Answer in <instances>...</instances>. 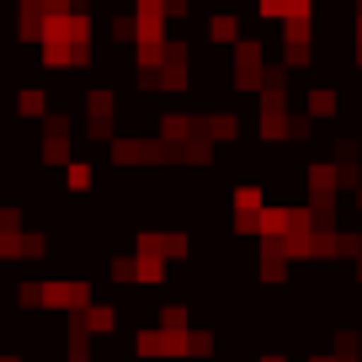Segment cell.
<instances>
[{"instance_id": "1", "label": "cell", "mask_w": 362, "mask_h": 362, "mask_svg": "<svg viewBox=\"0 0 362 362\" xmlns=\"http://www.w3.org/2000/svg\"><path fill=\"white\" fill-rule=\"evenodd\" d=\"M267 48L256 43V37H240L235 43V75H229V86L235 90H261L267 86Z\"/></svg>"}, {"instance_id": "4", "label": "cell", "mask_w": 362, "mask_h": 362, "mask_svg": "<svg viewBox=\"0 0 362 362\" xmlns=\"http://www.w3.org/2000/svg\"><path fill=\"white\" fill-rule=\"evenodd\" d=\"M208 43L235 48V43H240V16H235V11H214V16H208Z\"/></svg>"}, {"instance_id": "6", "label": "cell", "mask_w": 362, "mask_h": 362, "mask_svg": "<svg viewBox=\"0 0 362 362\" xmlns=\"http://www.w3.org/2000/svg\"><path fill=\"white\" fill-rule=\"evenodd\" d=\"M309 117H336V90H309Z\"/></svg>"}, {"instance_id": "3", "label": "cell", "mask_w": 362, "mask_h": 362, "mask_svg": "<svg viewBox=\"0 0 362 362\" xmlns=\"http://www.w3.org/2000/svg\"><path fill=\"white\" fill-rule=\"evenodd\" d=\"M112 90H90V96H86V128H90V134H96V139H107V134H112Z\"/></svg>"}, {"instance_id": "8", "label": "cell", "mask_w": 362, "mask_h": 362, "mask_svg": "<svg viewBox=\"0 0 362 362\" xmlns=\"http://www.w3.org/2000/svg\"><path fill=\"white\" fill-rule=\"evenodd\" d=\"M293 6H298V11H309V0H293Z\"/></svg>"}, {"instance_id": "2", "label": "cell", "mask_w": 362, "mask_h": 362, "mask_svg": "<svg viewBox=\"0 0 362 362\" xmlns=\"http://www.w3.org/2000/svg\"><path fill=\"white\" fill-rule=\"evenodd\" d=\"M43 160L48 165H64L69 160V117L48 112V128H43Z\"/></svg>"}, {"instance_id": "5", "label": "cell", "mask_w": 362, "mask_h": 362, "mask_svg": "<svg viewBox=\"0 0 362 362\" xmlns=\"http://www.w3.org/2000/svg\"><path fill=\"white\" fill-rule=\"evenodd\" d=\"M16 112L22 117H48V90H22V96H16Z\"/></svg>"}, {"instance_id": "7", "label": "cell", "mask_w": 362, "mask_h": 362, "mask_svg": "<svg viewBox=\"0 0 362 362\" xmlns=\"http://www.w3.org/2000/svg\"><path fill=\"white\" fill-rule=\"evenodd\" d=\"M69 187H75V192H86V187H90V165H69Z\"/></svg>"}]
</instances>
